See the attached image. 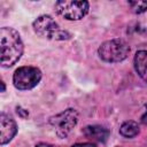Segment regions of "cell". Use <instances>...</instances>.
<instances>
[{
    "label": "cell",
    "instance_id": "obj_1",
    "mask_svg": "<svg viewBox=\"0 0 147 147\" xmlns=\"http://www.w3.org/2000/svg\"><path fill=\"white\" fill-rule=\"evenodd\" d=\"M1 65L3 68L15 64L23 54V42L16 30L3 26L0 30Z\"/></svg>",
    "mask_w": 147,
    "mask_h": 147
},
{
    "label": "cell",
    "instance_id": "obj_2",
    "mask_svg": "<svg viewBox=\"0 0 147 147\" xmlns=\"http://www.w3.org/2000/svg\"><path fill=\"white\" fill-rule=\"evenodd\" d=\"M34 32L42 38L51 39V40H68L71 38V34L60 29L59 24L49 16V15H41L39 16L32 24Z\"/></svg>",
    "mask_w": 147,
    "mask_h": 147
},
{
    "label": "cell",
    "instance_id": "obj_3",
    "mask_svg": "<svg viewBox=\"0 0 147 147\" xmlns=\"http://www.w3.org/2000/svg\"><path fill=\"white\" fill-rule=\"evenodd\" d=\"M130 47L123 39H111L101 44L98 49L99 56L106 62H119L126 59Z\"/></svg>",
    "mask_w": 147,
    "mask_h": 147
},
{
    "label": "cell",
    "instance_id": "obj_4",
    "mask_svg": "<svg viewBox=\"0 0 147 147\" xmlns=\"http://www.w3.org/2000/svg\"><path fill=\"white\" fill-rule=\"evenodd\" d=\"M77 122L78 113L72 108L65 109L49 118V124L54 127V131L59 138H67L71 130L76 126Z\"/></svg>",
    "mask_w": 147,
    "mask_h": 147
},
{
    "label": "cell",
    "instance_id": "obj_5",
    "mask_svg": "<svg viewBox=\"0 0 147 147\" xmlns=\"http://www.w3.org/2000/svg\"><path fill=\"white\" fill-rule=\"evenodd\" d=\"M41 79V72L36 67H21L13 76V83L18 90H31L38 85Z\"/></svg>",
    "mask_w": 147,
    "mask_h": 147
},
{
    "label": "cell",
    "instance_id": "obj_6",
    "mask_svg": "<svg viewBox=\"0 0 147 147\" xmlns=\"http://www.w3.org/2000/svg\"><path fill=\"white\" fill-rule=\"evenodd\" d=\"M57 14L70 21L82 20L88 11L87 1H57L55 2Z\"/></svg>",
    "mask_w": 147,
    "mask_h": 147
},
{
    "label": "cell",
    "instance_id": "obj_7",
    "mask_svg": "<svg viewBox=\"0 0 147 147\" xmlns=\"http://www.w3.org/2000/svg\"><path fill=\"white\" fill-rule=\"evenodd\" d=\"M0 131H1L0 134L1 145H6L7 142H9L17 132V126L15 121L5 113H1L0 115Z\"/></svg>",
    "mask_w": 147,
    "mask_h": 147
},
{
    "label": "cell",
    "instance_id": "obj_8",
    "mask_svg": "<svg viewBox=\"0 0 147 147\" xmlns=\"http://www.w3.org/2000/svg\"><path fill=\"white\" fill-rule=\"evenodd\" d=\"M83 133L86 138L92 139L94 141L103 142L109 137V131L105 126L101 125H87L83 129Z\"/></svg>",
    "mask_w": 147,
    "mask_h": 147
},
{
    "label": "cell",
    "instance_id": "obj_9",
    "mask_svg": "<svg viewBox=\"0 0 147 147\" xmlns=\"http://www.w3.org/2000/svg\"><path fill=\"white\" fill-rule=\"evenodd\" d=\"M134 68L138 75L147 83V51H139L134 56Z\"/></svg>",
    "mask_w": 147,
    "mask_h": 147
},
{
    "label": "cell",
    "instance_id": "obj_10",
    "mask_svg": "<svg viewBox=\"0 0 147 147\" xmlns=\"http://www.w3.org/2000/svg\"><path fill=\"white\" fill-rule=\"evenodd\" d=\"M119 133L125 138H133L139 133V125L133 121L124 122L119 127Z\"/></svg>",
    "mask_w": 147,
    "mask_h": 147
},
{
    "label": "cell",
    "instance_id": "obj_11",
    "mask_svg": "<svg viewBox=\"0 0 147 147\" xmlns=\"http://www.w3.org/2000/svg\"><path fill=\"white\" fill-rule=\"evenodd\" d=\"M129 6L136 14H141L147 10V1H130Z\"/></svg>",
    "mask_w": 147,
    "mask_h": 147
},
{
    "label": "cell",
    "instance_id": "obj_12",
    "mask_svg": "<svg viewBox=\"0 0 147 147\" xmlns=\"http://www.w3.org/2000/svg\"><path fill=\"white\" fill-rule=\"evenodd\" d=\"M17 114H20L22 117H26V116L29 115L28 110H25V109H23V108H21V107H17Z\"/></svg>",
    "mask_w": 147,
    "mask_h": 147
},
{
    "label": "cell",
    "instance_id": "obj_13",
    "mask_svg": "<svg viewBox=\"0 0 147 147\" xmlns=\"http://www.w3.org/2000/svg\"><path fill=\"white\" fill-rule=\"evenodd\" d=\"M72 147H96V146L93 144H90V142H83V144H76Z\"/></svg>",
    "mask_w": 147,
    "mask_h": 147
},
{
    "label": "cell",
    "instance_id": "obj_14",
    "mask_svg": "<svg viewBox=\"0 0 147 147\" xmlns=\"http://www.w3.org/2000/svg\"><path fill=\"white\" fill-rule=\"evenodd\" d=\"M141 123L147 125V106H146V111H145V114L141 116Z\"/></svg>",
    "mask_w": 147,
    "mask_h": 147
},
{
    "label": "cell",
    "instance_id": "obj_15",
    "mask_svg": "<svg viewBox=\"0 0 147 147\" xmlns=\"http://www.w3.org/2000/svg\"><path fill=\"white\" fill-rule=\"evenodd\" d=\"M36 147H57V146H54V145H51V144H46V142H40V144L36 145Z\"/></svg>",
    "mask_w": 147,
    "mask_h": 147
},
{
    "label": "cell",
    "instance_id": "obj_16",
    "mask_svg": "<svg viewBox=\"0 0 147 147\" xmlns=\"http://www.w3.org/2000/svg\"><path fill=\"white\" fill-rule=\"evenodd\" d=\"M1 86H2V90H1V91L5 92V83H3V82H1Z\"/></svg>",
    "mask_w": 147,
    "mask_h": 147
}]
</instances>
